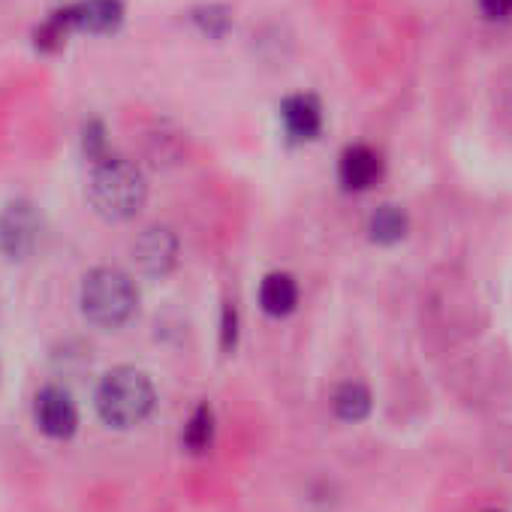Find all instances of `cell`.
<instances>
[{
	"label": "cell",
	"mask_w": 512,
	"mask_h": 512,
	"mask_svg": "<svg viewBox=\"0 0 512 512\" xmlns=\"http://www.w3.org/2000/svg\"><path fill=\"white\" fill-rule=\"evenodd\" d=\"M97 410L112 428L142 425L154 410V386L148 374L136 368H115L97 389Z\"/></svg>",
	"instance_id": "7a4b0ae2"
},
{
	"label": "cell",
	"mask_w": 512,
	"mask_h": 512,
	"mask_svg": "<svg viewBox=\"0 0 512 512\" xmlns=\"http://www.w3.org/2000/svg\"><path fill=\"white\" fill-rule=\"evenodd\" d=\"M73 28L88 34H112L124 22L121 0H79V4L67 7Z\"/></svg>",
	"instance_id": "9c48e42d"
},
{
	"label": "cell",
	"mask_w": 512,
	"mask_h": 512,
	"mask_svg": "<svg viewBox=\"0 0 512 512\" xmlns=\"http://www.w3.org/2000/svg\"><path fill=\"white\" fill-rule=\"evenodd\" d=\"M410 220L398 205H380L371 217H368V235L377 244H395L407 235Z\"/></svg>",
	"instance_id": "8fae6325"
},
{
	"label": "cell",
	"mask_w": 512,
	"mask_h": 512,
	"mask_svg": "<svg viewBox=\"0 0 512 512\" xmlns=\"http://www.w3.org/2000/svg\"><path fill=\"white\" fill-rule=\"evenodd\" d=\"M85 154H88L91 163L109 157V154H106V133H103V127H100L97 121L85 127Z\"/></svg>",
	"instance_id": "9a60e30c"
},
{
	"label": "cell",
	"mask_w": 512,
	"mask_h": 512,
	"mask_svg": "<svg viewBox=\"0 0 512 512\" xmlns=\"http://www.w3.org/2000/svg\"><path fill=\"white\" fill-rule=\"evenodd\" d=\"M332 410L344 422H362L371 413V392L362 383H344L332 395Z\"/></svg>",
	"instance_id": "7c38bea8"
},
{
	"label": "cell",
	"mask_w": 512,
	"mask_h": 512,
	"mask_svg": "<svg viewBox=\"0 0 512 512\" xmlns=\"http://www.w3.org/2000/svg\"><path fill=\"white\" fill-rule=\"evenodd\" d=\"M299 305V284L287 272H272L260 284V308L269 317H287Z\"/></svg>",
	"instance_id": "30bf717a"
},
{
	"label": "cell",
	"mask_w": 512,
	"mask_h": 512,
	"mask_svg": "<svg viewBox=\"0 0 512 512\" xmlns=\"http://www.w3.org/2000/svg\"><path fill=\"white\" fill-rule=\"evenodd\" d=\"M181 443H184L187 452H193V455L211 449V443H214V413H211L208 404H199V407L190 413V419H187V425H184V431H181Z\"/></svg>",
	"instance_id": "4fadbf2b"
},
{
	"label": "cell",
	"mask_w": 512,
	"mask_h": 512,
	"mask_svg": "<svg viewBox=\"0 0 512 512\" xmlns=\"http://www.w3.org/2000/svg\"><path fill=\"white\" fill-rule=\"evenodd\" d=\"M139 305V290L118 269H94L82 284V314L100 329L124 326Z\"/></svg>",
	"instance_id": "3957f363"
},
{
	"label": "cell",
	"mask_w": 512,
	"mask_h": 512,
	"mask_svg": "<svg viewBox=\"0 0 512 512\" xmlns=\"http://www.w3.org/2000/svg\"><path fill=\"white\" fill-rule=\"evenodd\" d=\"M479 10L488 22H509L512 19V0H479Z\"/></svg>",
	"instance_id": "e0dca14e"
},
{
	"label": "cell",
	"mask_w": 512,
	"mask_h": 512,
	"mask_svg": "<svg viewBox=\"0 0 512 512\" xmlns=\"http://www.w3.org/2000/svg\"><path fill=\"white\" fill-rule=\"evenodd\" d=\"M220 341H223V350H235V341H238V308H235L232 302H226V305H223Z\"/></svg>",
	"instance_id": "2e32d148"
},
{
	"label": "cell",
	"mask_w": 512,
	"mask_h": 512,
	"mask_svg": "<svg viewBox=\"0 0 512 512\" xmlns=\"http://www.w3.org/2000/svg\"><path fill=\"white\" fill-rule=\"evenodd\" d=\"M43 232V220L31 202H13L0 214V253L7 260H28L37 250Z\"/></svg>",
	"instance_id": "277c9868"
},
{
	"label": "cell",
	"mask_w": 512,
	"mask_h": 512,
	"mask_svg": "<svg viewBox=\"0 0 512 512\" xmlns=\"http://www.w3.org/2000/svg\"><path fill=\"white\" fill-rule=\"evenodd\" d=\"M488 512H497V509H488Z\"/></svg>",
	"instance_id": "ac0fdd59"
},
{
	"label": "cell",
	"mask_w": 512,
	"mask_h": 512,
	"mask_svg": "<svg viewBox=\"0 0 512 512\" xmlns=\"http://www.w3.org/2000/svg\"><path fill=\"white\" fill-rule=\"evenodd\" d=\"M193 25L205 34V37H223L229 28H232V13L226 10V7H217V4H211V7H199V10H193Z\"/></svg>",
	"instance_id": "5bb4252c"
},
{
	"label": "cell",
	"mask_w": 512,
	"mask_h": 512,
	"mask_svg": "<svg viewBox=\"0 0 512 512\" xmlns=\"http://www.w3.org/2000/svg\"><path fill=\"white\" fill-rule=\"evenodd\" d=\"M383 178V157L371 145H350L338 160V181L350 193H365Z\"/></svg>",
	"instance_id": "52a82bcc"
},
{
	"label": "cell",
	"mask_w": 512,
	"mask_h": 512,
	"mask_svg": "<svg viewBox=\"0 0 512 512\" xmlns=\"http://www.w3.org/2000/svg\"><path fill=\"white\" fill-rule=\"evenodd\" d=\"M34 419H37V428L46 437L64 440V437H70L76 431L79 410H76V401L70 398V392H64L58 386H46L43 392H37Z\"/></svg>",
	"instance_id": "5b68a950"
},
{
	"label": "cell",
	"mask_w": 512,
	"mask_h": 512,
	"mask_svg": "<svg viewBox=\"0 0 512 512\" xmlns=\"http://www.w3.org/2000/svg\"><path fill=\"white\" fill-rule=\"evenodd\" d=\"M133 260L139 263V269L145 275L163 278L178 263V238L169 229H163V226H151V229H145L136 238V244H133Z\"/></svg>",
	"instance_id": "8992f818"
},
{
	"label": "cell",
	"mask_w": 512,
	"mask_h": 512,
	"mask_svg": "<svg viewBox=\"0 0 512 512\" xmlns=\"http://www.w3.org/2000/svg\"><path fill=\"white\" fill-rule=\"evenodd\" d=\"M281 124L290 142H314L323 130V106L314 94H293L281 103Z\"/></svg>",
	"instance_id": "ba28073f"
},
{
	"label": "cell",
	"mask_w": 512,
	"mask_h": 512,
	"mask_svg": "<svg viewBox=\"0 0 512 512\" xmlns=\"http://www.w3.org/2000/svg\"><path fill=\"white\" fill-rule=\"evenodd\" d=\"M148 187L142 172L121 160V157H103L94 163L88 199L94 211L106 220H130L145 205Z\"/></svg>",
	"instance_id": "6da1fadb"
}]
</instances>
